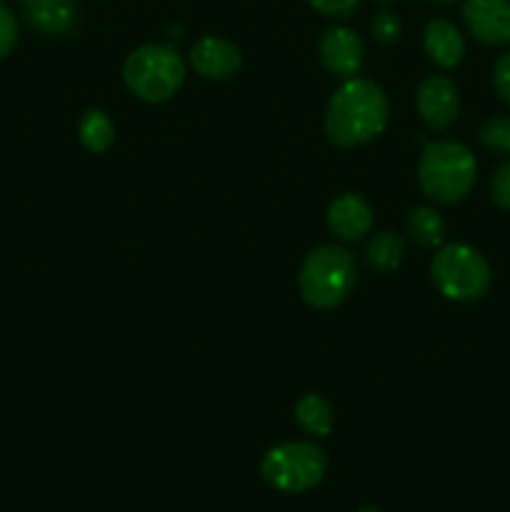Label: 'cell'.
Segmentation results:
<instances>
[{"mask_svg": "<svg viewBox=\"0 0 510 512\" xmlns=\"http://www.w3.org/2000/svg\"><path fill=\"white\" fill-rule=\"evenodd\" d=\"M190 65L208 80H228L243 65V55H240V50L230 40L208 35V38H200L193 45Z\"/></svg>", "mask_w": 510, "mask_h": 512, "instance_id": "cell-10", "label": "cell"}, {"mask_svg": "<svg viewBox=\"0 0 510 512\" xmlns=\"http://www.w3.org/2000/svg\"><path fill=\"white\" fill-rule=\"evenodd\" d=\"M20 3H25V0H20Z\"/></svg>", "mask_w": 510, "mask_h": 512, "instance_id": "cell-26", "label": "cell"}, {"mask_svg": "<svg viewBox=\"0 0 510 512\" xmlns=\"http://www.w3.org/2000/svg\"><path fill=\"white\" fill-rule=\"evenodd\" d=\"M425 53L440 68H455L465 55V40L450 20L435 18L425 28Z\"/></svg>", "mask_w": 510, "mask_h": 512, "instance_id": "cell-13", "label": "cell"}, {"mask_svg": "<svg viewBox=\"0 0 510 512\" xmlns=\"http://www.w3.org/2000/svg\"><path fill=\"white\" fill-rule=\"evenodd\" d=\"M430 3H438V5H448V3H455V0H430Z\"/></svg>", "mask_w": 510, "mask_h": 512, "instance_id": "cell-24", "label": "cell"}, {"mask_svg": "<svg viewBox=\"0 0 510 512\" xmlns=\"http://www.w3.org/2000/svg\"><path fill=\"white\" fill-rule=\"evenodd\" d=\"M478 140L493 153H510V115H490L480 123Z\"/></svg>", "mask_w": 510, "mask_h": 512, "instance_id": "cell-18", "label": "cell"}, {"mask_svg": "<svg viewBox=\"0 0 510 512\" xmlns=\"http://www.w3.org/2000/svg\"><path fill=\"white\" fill-rule=\"evenodd\" d=\"M295 423L305 430V433L315 435V438H325L330 435L335 423L333 415V405L323 398V395L308 393L295 403Z\"/></svg>", "mask_w": 510, "mask_h": 512, "instance_id": "cell-14", "label": "cell"}, {"mask_svg": "<svg viewBox=\"0 0 510 512\" xmlns=\"http://www.w3.org/2000/svg\"><path fill=\"white\" fill-rule=\"evenodd\" d=\"M383 3H388V0H383Z\"/></svg>", "mask_w": 510, "mask_h": 512, "instance_id": "cell-27", "label": "cell"}, {"mask_svg": "<svg viewBox=\"0 0 510 512\" xmlns=\"http://www.w3.org/2000/svg\"><path fill=\"white\" fill-rule=\"evenodd\" d=\"M23 15L38 33L65 35L78 23L75 0H25Z\"/></svg>", "mask_w": 510, "mask_h": 512, "instance_id": "cell-12", "label": "cell"}, {"mask_svg": "<svg viewBox=\"0 0 510 512\" xmlns=\"http://www.w3.org/2000/svg\"><path fill=\"white\" fill-rule=\"evenodd\" d=\"M328 458L315 443H283L265 453L260 475L268 485L283 493H305L320 485Z\"/></svg>", "mask_w": 510, "mask_h": 512, "instance_id": "cell-6", "label": "cell"}, {"mask_svg": "<svg viewBox=\"0 0 510 512\" xmlns=\"http://www.w3.org/2000/svg\"><path fill=\"white\" fill-rule=\"evenodd\" d=\"M358 283V263L343 245H320L305 255L300 265L298 288L308 305L330 310L348 300Z\"/></svg>", "mask_w": 510, "mask_h": 512, "instance_id": "cell-2", "label": "cell"}, {"mask_svg": "<svg viewBox=\"0 0 510 512\" xmlns=\"http://www.w3.org/2000/svg\"><path fill=\"white\" fill-rule=\"evenodd\" d=\"M418 113L423 123L433 130H445L455 123L460 113L458 85L445 75H428L418 88Z\"/></svg>", "mask_w": 510, "mask_h": 512, "instance_id": "cell-7", "label": "cell"}, {"mask_svg": "<svg viewBox=\"0 0 510 512\" xmlns=\"http://www.w3.org/2000/svg\"><path fill=\"white\" fill-rule=\"evenodd\" d=\"M463 20L478 43H510V0H465Z\"/></svg>", "mask_w": 510, "mask_h": 512, "instance_id": "cell-9", "label": "cell"}, {"mask_svg": "<svg viewBox=\"0 0 510 512\" xmlns=\"http://www.w3.org/2000/svg\"><path fill=\"white\" fill-rule=\"evenodd\" d=\"M408 235L420 248H438L445 240V223L433 208L418 205L408 213Z\"/></svg>", "mask_w": 510, "mask_h": 512, "instance_id": "cell-16", "label": "cell"}, {"mask_svg": "<svg viewBox=\"0 0 510 512\" xmlns=\"http://www.w3.org/2000/svg\"><path fill=\"white\" fill-rule=\"evenodd\" d=\"M370 30L380 45H393L400 38V18L393 10H380V13H375Z\"/></svg>", "mask_w": 510, "mask_h": 512, "instance_id": "cell-19", "label": "cell"}, {"mask_svg": "<svg viewBox=\"0 0 510 512\" xmlns=\"http://www.w3.org/2000/svg\"><path fill=\"white\" fill-rule=\"evenodd\" d=\"M125 85L133 95L148 103H165L180 90L185 80V63L168 45L150 43L133 50L123 65Z\"/></svg>", "mask_w": 510, "mask_h": 512, "instance_id": "cell-4", "label": "cell"}, {"mask_svg": "<svg viewBox=\"0 0 510 512\" xmlns=\"http://www.w3.org/2000/svg\"><path fill=\"white\" fill-rule=\"evenodd\" d=\"M358 512H380L378 508H360Z\"/></svg>", "mask_w": 510, "mask_h": 512, "instance_id": "cell-25", "label": "cell"}, {"mask_svg": "<svg viewBox=\"0 0 510 512\" xmlns=\"http://www.w3.org/2000/svg\"><path fill=\"white\" fill-rule=\"evenodd\" d=\"M365 258H368L370 268L380 270V273L395 270L405 258L403 238L390 233V230H383V233L373 235V240L368 243V250H365Z\"/></svg>", "mask_w": 510, "mask_h": 512, "instance_id": "cell-15", "label": "cell"}, {"mask_svg": "<svg viewBox=\"0 0 510 512\" xmlns=\"http://www.w3.org/2000/svg\"><path fill=\"white\" fill-rule=\"evenodd\" d=\"M388 123V98L375 83L348 78L333 93L325 113V135L338 148H355L378 138Z\"/></svg>", "mask_w": 510, "mask_h": 512, "instance_id": "cell-1", "label": "cell"}, {"mask_svg": "<svg viewBox=\"0 0 510 512\" xmlns=\"http://www.w3.org/2000/svg\"><path fill=\"white\" fill-rule=\"evenodd\" d=\"M430 275H433L435 288L448 300H458V303L483 298L493 278L488 260L463 243L440 248L430 265Z\"/></svg>", "mask_w": 510, "mask_h": 512, "instance_id": "cell-5", "label": "cell"}, {"mask_svg": "<svg viewBox=\"0 0 510 512\" xmlns=\"http://www.w3.org/2000/svg\"><path fill=\"white\" fill-rule=\"evenodd\" d=\"M360 0H310V8L325 18H348L358 10Z\"/></svg>", "mask_w": 510, "mask_h": 512, "instance_id": "cell-22", "label": "cell"}, {"mask_svg": "<svg viewBox=\"0 0 510 512\" xmlns=\"http://www.w3.org/2000/svg\"><path fill=\"white\" fill-rule=\"evenodd\" d=\"M478 163L475 155L455 140H435L420 155V188L440 205H455L473 190Z\"/></svg>", "mask_w": 510, "mask_h": 512, "instance_id": "cell-3", "label": "cell"}, {"mask_svg": "<svg viewBox=\"0 0 510 512\" xmlns=\"http://www.w3.org/2000/svg\"><path fill=\"white\" fill-rule=\"evenodd\" d=\"M370 225H373V210H370L368 200L363 195L343 193L330 203L328 228L335 238L345 240V243H355L363 235H368Z\"/></svg>", "mask_w": 510, "mask_h": 512, "instance_id": "cell-11", "label": "cell"}, {"mask_svg": "<svg viewBox=\"0 0 510 512\" xmlns=\"http://www.w3.org/2000/svg\"><path fill=\"white\" fill-rule=\"evenodd\" d=\"M493 85L500 98L505 100V105H510V50L505 55H500L498 63H495Z\"/></svg>", "mask_w": 510, "mask_h": 512, "instance_id": "cell-23", "label": "cell"}, {"mask_svg": "<svg viewBox=\"0 0 510 512\" xmlns=\"http://www.w3.org/2000/svg\"><path fill=\"white\" fill-rule=\"evenodd\" d=\"M18 43V23L5 3H0V60L8 58Z\"/></svg>", "mask_w": 510, "mask_h": 512, "instance_id": "cell-21", "label": "cell"}, {"mask_svg": "<svg viewBox=\"0 0 510 512\" xmlns=\"http://www.w3.org/2000/svg\"><path fill=\"white\" fill-rule=\"evenodd\" d=\"M490 198L498 208L510 210V160L500 163L490 178Z\"/></svg>", "mask_w": 510, "mask_h": 512, "instance_id": "cell-20", "label": "cell"}, {"mask_svg": "<svg viewBox=\"0 0 510 512\" xmlns=\"http://www.w3.org/2000/svg\"><path fill=\"white\" fill-rule=\"evenodd\" d=\"M80 143L90 150V153H105L115 140L113 120L103 113V110H88L80 118L78 125Z\"/></svg>", "mask_w": 510, "mask_h": 512, "instance_id": "cell-17", "label": "cell"}, {"mask_svg": "<svg viewBox=\"0 0 510 512\" xmlns=\"http://www.w3.org/2000/svg\"><path fill=\"white\" fill-rule=\"evenodd\" d=\"M318 58L325 70L338 78H355L363 68V40L350 28H328L320 35Z\"/></svg>", "mask_w": 510, "mask_h": 512, "instance_id": "cell-8", "label": "cell"}]
</instances>
